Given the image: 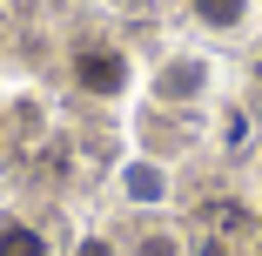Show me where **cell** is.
<instances>
[{
  "mask_svg": "<svg viewBox=\"0 0 262 256\" xmlns=\"http://www.w3.org/2000/svg\"><path fill=\"white\" fill-rule=\"evenodd\" d=\"M208 256H222V249H208Z\"/></svg>",
  "mask_w": 262,
  "mask_h": 256,
  "instance_id": "8992f818",
  "label": "cell"
},
{
  "mask_svg": "<svg viewBox=\"0 0 262 256\" xmlns=\"http://www.w3.org/2000/svg\"><path fill=\"white\" fill-rule=\"evenodd\" d=\"M74 74H81V88H94V94H115V88L128 81V61H121V54H81Z\"/></svg>",
  "mask_w": 262,
  "mask_h": 256,
  "instance_id": "6da1fadb",
  "label": "cell"
},
{
  "mask_svg": "<svg viewBox=\"0 0 262 256\" xmlns=\"http://www.w3.org/2000/svg\"><path fill=\"white\" fill-rule=\"evenodd\" d=\"M141 256H175V243H168V236H148V243H141Z\"/></svg>",
  "mask_w": 262,
  "mask_h": 256,
  "instance_id": "277c9868",
  "label": "cell"
},
{
  "mask_svg": "<svg viewBox=\"0 0 262 256\" xmlns=\"http://www.w3.org/2000/svg\"><path fill=\"white\" fill-rule=\"evenodd\" d=\"M202 14L215 21V27H235L242 21V0H202Z\"/></svg>",
  "mask_w": 262,
  "mask_h": 256,
  "instance_id": "3957f363",
  "label": "cell"
},
{
  "mask_svg": "<svg viewBox=\"0 0 262 256\" xmlns=\"http://www.w3.org/2000/svg\"><path fill=\"white\" fill-rule=\"evenodd\" d=\"M0 256H47V243L27 223H0Z\"/></svg>",
  "mask_w": 262,
  "mask_h": 256,
  "instance_id": "7a4b0ae2",
  "label": "cell"
},
{
  "mask_svg": "<svg viewBox=\"0 0 262 256\" xmlns=\"http://www.w3.org/2000/svg\"><path fill=\"white\" fill-rule=\"evenodd\" d=\"M81 256H115V249L108 243H81Z\"/></svg>",
  "mask_w": 262,
  "mask_h": 256,
  "instance_id": "5b68a950",
  "label": "cell"
}]
</instances>
